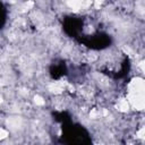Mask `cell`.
I'll list each match as a JSON object with an SVG mask.
<instances>
[{
    "mask_svg": "<svg viewBox=\"0 0 145 145\" xmlns=\"http://www.w3.org/2000/svg\"><path fill=\"white\" fill-rule=\"evenodd\" d=\"M117 108L121 112H127L129 110V103H128V101L126 99H120L118 101V103H117Z\"/></svg>",
    "mask_w": 145,
    "mask_h": 145,
    "instance_id": "obj_1",
    "label": "cell"
},
{
    "mask_svg": "<svg viewBox=\"0 0 145 145\" xmlns=\"http://www.w3.org/2000/svg\"><path fill=\"white\" fill-rule=\"evenodd\" d=\"M34 103L36 105H44L45 104V100L40 95H35L34 96Z\"/></svg>",
    "mask_w": 145,
    "mask_h": 145,
    "instance_id": "obj_2",
    "label": "cell"
},
{
    "mask_svg": "<svg viewBox=\"0 0 145 145\" xmlns=\"http://www.w3.org/2000/svg\"><path fill=\"white\" fill-rule=\"evenodd\" d=\"M7 136H8V131L6 129H3V128H0V140L5 139Z\"/></svg>",
    "mask_w": 145,
    "mask_h": 145,
    "instance_id": "obj_3",
    "label": "cell"
}]
</instances>
